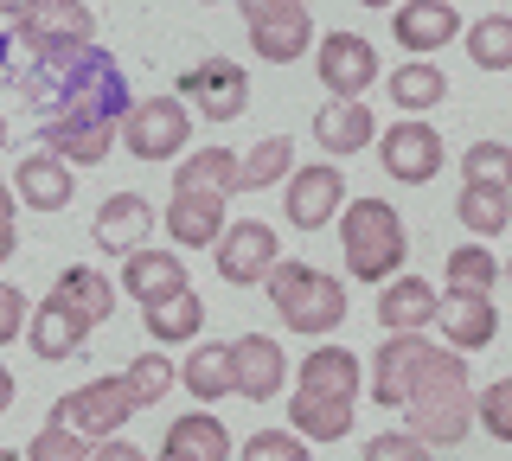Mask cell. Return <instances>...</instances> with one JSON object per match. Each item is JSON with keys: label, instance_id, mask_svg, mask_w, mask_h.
Returning a JSON list of instances; mask_svg holds the SVG:
<instances>
[{"label": "cell", "instance_id": "cell-32", "mask_svg": "<svg viewBox=\"0 0 512 461\" xmlns=\"http://www.w3.org/2000/svg\"><path fill=\"white\" fill-rule=\"evenodd\" d=\"M295 391L359 397V353H346V346H314V353L301 359V385Z\"/></svg>", "mask_w": 512, "mask_h": 461}, {"label": "cell", "instance_id": "cell-29", "mask_svg": "<svg viewBox=\"0 0 512 461\" xmlns=\"http://www.w3.org/2000/svg\"><path fill=\"white\" fill-rule=\"evenodd\" d=\"M455 218H461V231H474V244H487V237H500L512 231V193L506 186H461V199H455Z\"/></svg>", "mask_w": 512, "mask_h": 461}, {"label": "cell", "instance_id": "cell-7", "mask_svg": "<svg viewBox=\"0 0 512 461\" xmlns=\"http://www.w3.org/2000/svg\"><path fill=\"white\" fill-rule=\"evenodd\" d=\"M237 7H244V33L263 65H295L308 52V39H314L308 0H237Z\"/></svg>", "mask_w": 512, "mask_h": 461}, {"label": "cell", "instance_id": "cell-44", "mask_svg": "<svg viewBox=\"0 0 512 461\" xmlns=\"http://www.w3.org/2000/svg\"><path fill=\"white\" fill-rule=\"evenodd\" d=\"M13 391H20V378H13L7 365H0V417H7V410H13Z\"/></svg>", "mask_w": 512, "mask_h": 461}, {"label": "cell", "instance_id": "cell-16", "mask_svg": "<svg viewBox=\"0 0 512 461\" xmlns=\"http://www.w3.org/2000/svg\"><path fill=\"white\" fill-rule=\"evenodd\" d=\"M391 33L410 58H423V52H442V45L461 39V13L448 0H404V7H391Z\"/></svg>", "mask_w": 512, "mask_h": 461}, {"label": "cell", "instance_id": "cell-36", "mask_svg": "<svg viewBox=\"0 0 512 461\" xmlns=\"http://www.w3.org/2000/svg\"><path fill=\"white\" fill-rule=\"evenodd\" d=\"M468 58L480 71H512V13H487L468 26Z\"/></svg>", "mask_w": 512, "mask_h": 461}, {"label": "cell", "instance_id": "cell-23", "mask_svg": "<svg viewBox=\"0 0 512 461\" xmlns=\"http://www.w3.org/2000/svg\"><path fill=\"white\" fill-rule=\"evenodd\" d=\"M436 308H442V295H436V282H423V276H391V282H384V295H378L384 333H423V327H436Z\"/></svg>", "mask_w": 512, "mask_h": 461}, {"label": "cell", "instance_id": "cell-43", "mask_svg": "<svg viewBox=\"0 0 512 461\" xmlns=\"http://www.w3.org/2000/svg\"><path fill=\"white\" fill-rule=\"evenodd\" d=\"M26 314H32V308H26V295L13 289V282H0V346L26 333Z\"/></svg>", "mask_w": 512, "mask_h": 461}, {"label": "cell", "instance_id": "cell-45", "mask_svg": "<svg viewBox=\"0 0 512 461\" xmlns=\"http://www.w3.org/2000/svg\"><path fill=\"white\" fill-rule=\"evenodd\" d=\"M32 7H39V0H0V20H26Z\"/></svg>", "mask_w": 512, "mask_h": 461}, {"label": "cell", "instance_id": "cell-28", "mask_svg": "<svg viewBox=\"0 0 512 461\" xmlns=\"http://www.w3.org/2000/svg\"><path fill=\"white\" fill-rule=\"evenodd\" d=\"M141 327L154 333V346H186V340L205 333V301L192 289H180V295L154 301V308H141Z\"/></svg>", "mask_w": 512, "mask_h": 461}, {"label": "cell", "instance_id": "cell-25", "mask_svg": "<svg viewBox=\"0 0 512 461\" xmlns=\"http://www.w3.org/2000/svg\"><path fill=\"white\" fill-rule=\"evenodd\" d=\"M52 301H58V308H71L84 327H103L109 314H116V282H109L103 269H90V263H71L52 282Z\"/></svg>", "mask_w": 512, "mask_h": 461}, {"label": "cell", "instance_id": "cell-50", "mask_svg": "<svg viewBox=\"0 0 512 461\" xmlns=\"http://www.w3.org/2000/svg\"><path fill=\"white\" fill-rule=\"evenodd\" d=\"M7 135H13V129H7V116H0V148H7Z\"/></svg>", "mask_w": 512, "mask_h": 461}, {"label": "cell", "instance_id": "cell-12", "mask_svg": "<svg viewBox=\"0 0 512 461\" xmlns=\"http://www.w3.org/2000/svg\"><path fill=\"white\" fill-rule=\"evenodd\" d=\"M218 276L224 282H237V289H256V282L276 269L282 257V237L263 225V218H237V225H224L218 231Z\"/></svg>", "mask_w": 512, "mask_h": 461}, {"label": "cell", "instance_id": "cell-46", "mask_svg": "<svg viewBox=\"0 0 512 461\" xmlns=\"http://www.w3.org/2000/svg\"><path fill=\"white\" fill-rule=\"evenodd\" d=\"M13 250H20V231H13V225H0V263H7Z\"/></svg>", "mask_w": 512, "mask_h": 461}, {"label": "cell", "instance_id": "cell-15", "mask_svg": "<svg viewBox=\"0 0 512 461\" xmlns=\"http://www.w3.org/2000/svg\"><path fill=\"white\" fill-rule=\"evenodd\" d=\"M436 327L448 333V353H480V346H493V333H500V308H493V295H468V289H448L442 308H436Z\"/></svg>", "mask_w": 512, "mask_h": 461}, {"label": "cell", "instance_id": "cell-53", "mask_svg": "<svg viewBox=\"0 0 512 461\" xmlns=\"http://www.w3.org/2000/svg\"><path fill=\"white\" fill-rule=\"evenodd\" d=\"M199 7H218V0H199Z\"/></svg>", "mask_w": 512, "mask_h": 461}, {"label": "cell", "instance_id": "cell-6", "mask_svg": "<svg viewBox=\"0 0 512 461\" xmlns=\"http://www.w3.org/2000/svg\"><path fill=\"white\" fill-rule=\"evenodd\" d=\"M128 417H135V397H128L122 372H116V378H90V385L64 391L58 404H52V423H64L71 436H84L90 449H96L103 436H116Z\"/></svg>", "mask_w": 512, "mask_h": 461}, {"label": "cell", "instance_id": "cell-35", "mask_svg": "<svg viewBox=\"0 0 512 461\" xmlns=\"http://www.w3.org/2000/svg\"><path fill=\"white\" fill-rule=\"evenodd\" d=\"M500 282V257L487 244H455L448 250V289H468V295H493Z\"/></svg>", "mask_w": 512, "mask_h": 461}, {"label": "cell", "instance_id": "cell-10", "mask_svg": "<svg viewBox=\"0 0 512 461\" xmlns=\"http://www.w3.org/2000/svg\"><path fill=\"white\" fill-rule=\"evenodd\" d=\"M442 135L429 129L423 116H404V122H391V129H378V161L391 180H404V186H429L442 173Z\"/></svg>", "mask_w": 512, "mask_h": 461}, {"label": "cell", "instance_id": "cell-42", "mask_svg": "<svg viewBox=\"0 0 512 461\" xmlns=\"http://www.w3.org/2000/svg\"><path fill=\"white\" fill-rule=\"evenodd\" d=\"M365 461H429V449L410 429H384V436H365Z\"/></svg>", "mask_w": 512, "mask_h": 461}, {"label": "cell", "instance_id": "cell-31", "mask_svg": "<svg viewBox=\"0 0 512 461\" xmlns=\"http://www.w3.org/2000/svg\"><path fill=\"white\" fill-rule=\"evenodd\" d=\"M384 90H391V103L404 109V116H423V109H436L448 97V77L429 65V58H404V65L384 77Z\"/></svg>", "mask_w": 512, "mask_h": 461}, {"label": "cell", "instance_id": "cell-38", "mask_svg": "<svg viewBox=\"0 0 512 461\" xmlns=\"http://www.w3.org/2000/svg\"><path fill=\"white\" fill-rule=\"evenodd\" d=\"M461 180L506 186V193H512V141H474V148L461 154Z\"/></svg>", "mask_w": 512, "mask_h": 461}, {"label": "cell", "instance_id": "cell-2", "mask_svg": "<svg viewBox=\"0 0 512 461\" xmlns=\"http://www.w3.org/2000/svg\"><path fill=\"white\" fill-rule=\"evenodd\" d=\"M263 289H269V301H276L288 333H333L346 321V282L327 276V269H314V263L276 257V269L263 276Z\"/></svg>", "mask_w": 512, "mask_h": 461}, {"label": "cell", "instance_id": "cell-22", "mask_svg": "<svg viewBox=\"0 0 512 461\" xmlns=\"http://www.w3.org/2000/svg\"><path fill=\"white\" fill-rule=\"evenodd\" d=\"M122 289L141 301V308H154V301H167V295H180V289H192L186 282V263L173 257V250H128L122 257Z\"/></svg>", "mask_w": 512, "mask_h": 461}, {"label": "cell", "instance_id": "cell-41", "mask_svg": "<svg viewBox=\"0 0 512 461\" xmlns=\"http://www.w3.org/2000/svg\"><path fill=\"white\" fill-rule=\"evenodd\" d=\"M244 461H314V449L295 436V429H256L244 442Z\"/></svg>", "mask_w": 512, "mask_h": 461}, {"label": "cell", "instance_id": "cell-30", "mask_svg": "<svg viewBox=\"0 0 512 461\" xmlns=\"http://www.w3.org/2000/svg\"><path fill=\"white\" fill-rule=\"evenodd\" d=\"M173 193H244V180H237V154L231 148H199L186 154L180 173H173Z\"/></svg>", "mask_w": 512, "mask_h": 461}, {"label": "cell", "instance_id": "cell-33", "mask_svg": "<svg viewBox=\"0 0 512 461\" xmlns=\"http://www.w3.org/2000/svg\"><path fill=\"white\" fill-rule=\"evenodd\" d=\"M180 385L199 397V404H218V397H231V346L218 340H199L180 365Z\"/></svg>", "mask_w": 512, "mask_h": 461}, {"label": "cell", "instance_id": "cell-48", "mask_svg": "<svg viewBox=\"0 0 512 461\" xmlns=\"http://www.w3.org/2000/svg\"><path fill=\"white\" fill-rule=\"evenodd\" d=\"M0 461H26V455H20V449H0Z\"/></svg>", "mask_w": 512, "mask_h": 461}, {"label": "cell", "instance_id": "cell-51", "mask_svg": "<svg viewBox=\"0 0 512 461\" xmlns=\"http://www.w3.org/2000/svg\"><path fill=\"white\" fill-rule=\"evenodd\" d=\"M154 461H180V455H167V449H160V455H154Z\"/></svg>", "mask_w": 512, "mask_h": 461}, {"label": "cell", "instance_id": "cell-17", "mask_svg": "<svg viewBox=\"0 0 512 461\" xmlns=\"http://www.w3.org/2000/svg\"><path fill=\"white\" fill-rule=\"evenodd\" d=\"M116 129L122 122H103V116H52L39 135L64 167H96V161H109V148H116Z\"/></svg>", "mask_w": 512, "mask_h": 461}, {"label": "cell", "instance_id": "cell-40", "mask_svg": "<svg viewBox=\"0 0 512 461\" xmlns=\"http://www.w3.org/2000/svg\"><path fill=\"white\" fill-rule=\"evenodd\" d=\"M474 423L487 429V436H500V442H512V372L500 378V385H487L474 397Z\"/></svg>", "mask_w": 512, "mask_h": 461}, {"label": "cell", "instance_id": "cell-54", "mask_svg": "<svg viewBox=\"0 0 512 461\" xmlns=\"http://www.w3.org/2000/svg\"><path fill=\"white\" fill-rule=\"evenodd\" d=\"M0 39H7V33H0Z\"/></svg>", "mask_w": 512, "mask_h": 461}, {"label": "cell", "instance_id": "cell-11", "mask_svg": "<svg viewBox=\"0 0 512 461\" xmlns=\"http://www.w3.org/2000/svg\"><path fill=\"white\" fill-rule=\"evenodd\" d=\"M340 205H346V173L333 167V161L295 167L282 180V212H288V225H295V231H327L333 218H340Z\"/></svg>", "mask_w": 512, "mask_h": 461}, {"label": "cell", "instance_id": "cell-26", "mask_svg": "<svg viewBox=\"0 0 512 461\" xmlns=\"http://www.w3.org/2000/svg\"><path fill=\"white\" fill-rule=\"evenodd\" d=\"M352 410H359V397H327V391H295L288 397V423H295V436H308V442H346L352 436Z\"/></svg>", "mask_w": 512, "mask_h": 461}, {"label": "cell", "instance_id": "cell-19", "mask_svg": "<svg viewBox=\"0 0 512 461\" xmlns=\"http://www.w3.org/2000/svg\"><path fill=\"white\" fill-rule=\"evenodd\" d=\"M77 193V180H71V167L58 161L52 148H32L20 167H13V199L32 205V212H64Z\"/></svg>", "mask_w": 512, "mask_h": 461}, {"label": "cell", "instance_id": "cell-34", "mask_svg": "<svg viewBox=\"0 0 512 461\" xmlns=\"http://www.w3.org/2000/svg\"><path fill=\"white\" fill-rule=\"evenodd\" d=\"M288 173H295V141H288V135H263L250 154H237V180H244V193L282 186Z\"/></svg>", "mask_w": 512, "mask_h": 461}, {"label": "cell", "instance_id": "cell-5", "mask_svg": "<svg viewBox=\"0 0 512 461\" xmlns=\"http://www.w3.org/2000/svg\"><path fill=\"white\" fill-rule=\"evenodd\" d=\"M90 26H96V13L84 7V0H39L26 20H13L7 45L26 52V58H58V52H84V45H96Z\"/></svg>", "mask_w": 512, "mask_h": 461}, {"label": "cell", "instance_id": "cell-24", "mask_svg": "<svg viewBox=\"0 0 512 461\" xmlns=\"http://www.w3.org/2000/svg\"><path fill=\"white\" fill-rule=\"evenodd\" d=\"M160 225H167V237H173L180 250H205V244H218V231L231 225V218H224V193H173Z\"/></svg>", "mask_w": 512, "mask_h": 461}, {"label": "cell", "instance_id": "cell-37", "mask_svg": "<svg viewBox=\"0 0 512 461\" xmlns=\"http://www.w3.org/2000/svg\"><path fill=\"white\" fill-rule=\"evenodd\" d=\"M122 385H128V397H135V410H154L160 397L180 385V365H173V359H160V353H141V359L122 372Z\"/></svg>", "mask_w": 512, "mask_h": 461}, {"label": "cell", "instance_id": "cell-14", "mask_svg": "<svg viewBox=\"0 0 512 461\" xmlns=\"http://www.w3.org/2000/svg\"><path fill=\"white\" fill-rule=\"evenodd\" d=\"M288 378V359L282 346L269 340V333H244V340H231V391L250 397V404H269V397L282 391Z\"/></svg>", "mask_w": 512, "mask_h": 461}, {"label": "cell", "instance_id": "cell-20", "mask_svg": "<svg viewBox=\"0 0 512 461\" xmlns=\"http://www.w3.org/2000/svg\"><path fill=\"white\" fill-rule=\"evenodd\" d=\"M20 340L32 346V353H39L45 365H64V359H77V353H84V340H90V327L84 321H77V314L71 308H58V301L52 295H45L39 301V308H32L26 314V333H20Z\"/></svg>", "mask_w": 512, "mask_h": 461}, {"label": "cell", "instance_id": "cell-39", "mask_svg": "<svg viewBox=\"0 0 512 461\" xmlns=\"http://www.w3.org/2000/svg\"><path fill=\"white\" fill-rule=\"evenodd\" d=\"M26 461H90V442H84V436H71L64 423L45 417V429L26 442Z\"/></svg>", "mask_w": 512, "mask_h": 461}, {"label": "cell", "instance_id": "cell-1", "mask_svg": "<svg viewBox=\"0 0 512 461\" xmlns=\"http://www.w3.org/2000/svg\"><path fill=\"white\" fill-rule=\"evenodd\" d=\"M340 250H346V269L359 282H391L410 257V237H404V218H397L391 199H352L340 205Z\"/></svg>", "mask_w": 512, "mask_h": 461}, {"label": "cell", "instance_id": "cell-3", "mask_svg": "<svg viewBox=\"0 0 512 461\" xmlns=\"http://www.w3.org/2000/svg\"><path fill=\"white\" fill-rule=\"evenodd\" d=\"M461 353H448V346H436L429 333H391V340L378 346L372 359V404L384 410H404L416 391L429 385L436 372H448Z\"/></svg>", "mask_w": 512, "mask_h": 461}, {"label": "cell", "instance_id": "cell-8", "mask_svg": "<svg viewBox=\"0 0 512 461\" xmlns=\"http://www.w3.org/2000/svg\"><path fill=\"white\" fill-rule=\"evenodd\" d=\"M116 141L135 161H173V154H186V141H192V109L180 97H154V103H135L122 116V129Z\"/></svg>", "mask_w": 512, "mask_h": 461}, {"label": "cell", "instance_id": "cell-27", "mask_svg": "<svg viewBox=\"0 0 512 461\" xmlns=\"http://www.w3.org/2000/svg\"><path fill=\"white\" fill-rule=\"evenodd\" d=\"M167 455H180V461H231V429L199 404V410H186V417H173Z\"/></svg>", "mask_w": 512, "mask_h": 461}, {"label": "cell", "instance_id": "cell-21", "mask_svg": "<svg viewBox=\"0 0 512 461\" xmlns=\"http://www.w3.org/2000/svg\"><path fill=\"white\" fill-rule=\"evenodd\" d=\"M314 141L333 154V161H340V154L372 148V141H378V122H372V109H365V97H327V103H320Z\"/></svg>", "mask_w": 512, "mask_h": 461}, {"label": "cell", "instance_id": "cell-49", "mask_svg": "<svg viewBox=\"0 0 512 461\" xmlns=\"http://www.w3.org/2000/svg\"><path fill=\"white\" fill-rule=\"evenodd\" d=\"M359 7H397V0H359Z\"/></svg>", "mask_w": 512, "mask_h": 461}, {"label": "cell", "instance_id": "cell-4", "mask_svg": "<svg viewBox=\"0 0 512 461\" xmlns=\"http://www.w3.org/2000/svg\"><path fill=\"white\" fill-rule=\"evenodd\" d=\"M410 436L423 442V449H448V442H461L474 429V391H468V359H455L448 372H436L423 391L410 397Z\"/></svg>", "mask_w": 512, "mask_h": 461}, {"label": "cell", "instance_id": "cell-9", "mask_svg": "<svg viewBox=\"0 0 512 461\" xmlns=\"http://www.w3.org/2000/svg\"><path fill=\"white\" fill-rule=\"evenodd\" d=\"M180 103L205 122H237L250 103V77L237 58H205V65L180 71Z\"/></svg>", "mask_w": 512, "mask_h": 461}, {"label": "cell", "instance_id": "cell-13", "mask_svg": "<svg viewBox=\"0 0 512 461\" xmlns=\"http://www.w3.org/2000/svg\"><path fill=\"white\" fill-rule=\"evenodd\" d=\"M314 71H320V84L333 90V97H365V90L378 84V52H372V39L365 33H327L320 39V52H314Z\"/></svg>", "mask_w": 512, "mask_h": 461}, {"label": "cell", "instance_id": "cell-47", "mask_svg": "<svg viewBox=\"0 0 512 461\" xmlns=\"http://www.w3.org/2000/svg\"><path fill=\"white\" fill-rule=\"evenodd\" d=\"M13 205H20V199H13V186L0 180V225H13Z\"/></svg>", "mask_w": 512, "mask_h": 461}, {"label": "cell", "instance_id": "cell-52", "mask_svg": "<svg viewBox=\"0 0 512 461\" xmlns=\"http://www.w3.org/2000/svg\"><path fill=\"white\" fill-rule=\"evenodd\" d=\"M500 276H506V282H512V263H506V269H500Z\"/></svg>", "mask_w": 512, "mask_h": 461}, {"label": "cell", "instance_id": "cell-18", "mask_svg": "<svg viewBox=\"0 0 512 461\" xmlns=\"http://www.w3.org/2000/svg\"><path fill=\"white\" fill-rule=\"evenodd\" d=\"M148 231H154V205L141 199V193L103 199V205H96V218H90V237L109 250V257H128V250H141V244H148Z\"/></svg>", "mask_w": 512, "mask_h": 461}]
</instances>
